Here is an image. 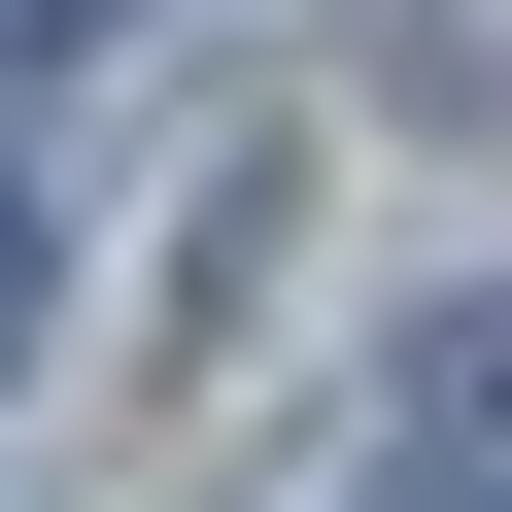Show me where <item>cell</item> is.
<instances>
[{
    "label": "cell",
    "instance_id": "obj_1",
    "mask_svg": "<svg viewBox=\"0 0 512 512\" xmlns=\"http://www.w3.org/2000/svg\"><path fill=\"white\" fill-rule=\"evenodd\" d=\"M376 512H512V274L410 308V376H376Z\"/></svg>",
    "mask_w": 512,
    "mask_h": 512
},
{
    "label": "cell",
    "instance_id": "obj_2",
    "mask_svg": "<svg viewBox=\"0 0 512 512\" xmlns=\"http://www.w3.org/2000/svg\"><path fill=\"white\" fill-rule=\"evenodd\" d=\"M0 376H35V171H0Z\"/></svg>",
    "mask_w": 512,
    "mask_h": 512
}]
</instances>
